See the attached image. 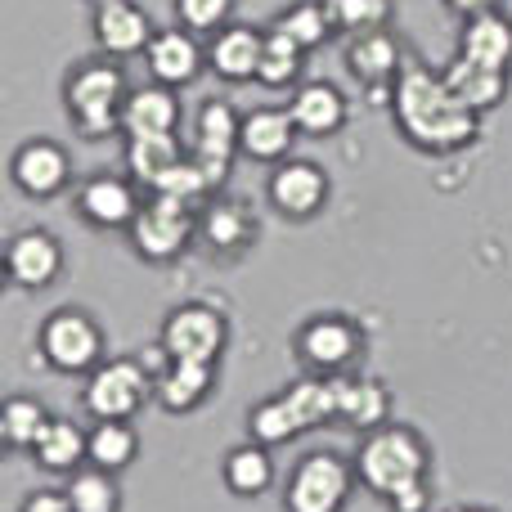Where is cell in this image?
I'll return each instance as SVG.
<instances>
[{
	"label": "cell",
	"instance_id": "6da1fadb",
	"mask_svg": "<svg viewBox=\"0 0 512 512\" xmlns=\"http://www.w3.org/2000/svg\"><path fill=\"white\" fill-rule=\"evenodd\" d=\"M387 104L400 140L423 158H454L481 140V113L454 95L441 68H427L418 59H409V68L400 72Z\"/></svg>",
	"mask_w": 512,
	"mask_h": 512
},
{
	"label": "cell",
	"instance_id": "7a4b0ae2",
	"mask_svg": "<svg viewBox=\"0 0 512 512\" xmlns=\"http://www.w3.org/2000/svg\"><path fill=\"white\" fill-rule=\"evenodd\" d=\"M351 463L360 486L373 499L391 504L405 490L427 486V477H432V445H427V436L414 423H396L391 418L378 432L360 436V450L351 454Z\"/></svg>",
	"mask_w": 512,
	"mask_h": 512
},
{
	"label": "cell",
	"instance_id": "3957f363",
	"mask_svg": "<svg viewBox=\"0 0 512 512\" xmlns=\"http://www.w3.org/2000/svg\"><path fill=\"white\" fill-rule=\"evenodd\" d=\"M126 99H131V81L122 72V59L90 54L63 72V113H68L72 131L90 144L122 135Z\"/></svg>",
	"mask_w": 512,
	"mask_h": 512
},
{
	"label": "cell",
	"instance_id": "277c9868",
	"mask_svg": "<svg viewBox=\"0 0 512 512\" xmlns=\"http://www.w3.org/2000/svg\"><path fill=\"white\" fill-rule=\"evenodd\" d=\"M328 423H337V378H319V373H301L283 391L248 409V436L270 450L301 441L306 432Z\"/></svg>",
	"mask_w": 512,
	"mask_h": 512
},
{
	"label": "cell",
	"instance_id": "5b68a950",
	"mask_svg": "<svg viewBox=\"0 0 512 512\" xmlns=\"http://www.w3.org/2000/svg\"><path fill=\"white\" fill-rule=\"evenodd\" d=\"M364 355H369L364 324L351 319L346 310H319L292 333V360H297L301 373L346 378V373H360Z\"/></svg>",
	"mask_w": 512,
	"mask_h": 512
},
{
	"label": "cell",
	"instance_id": "8992f818",
	"mask_svg": "<svg viewBox=\"0 0 512 512\" xmlns=\"http://www.w3.org/2000/svg\"><path fill=\"white\" fill-rule=\"evenodd\" d=\"M36 355L59 378H90L104 364V328L90 310L59 306L36 328Z\"/></svg>",
	"mask_w": 512,
	"mask_h": 512
},
{
	"label": "cell",
	"instance_id": "52a82bcc",
	"mask_svg": "<svg viewBox=\"0 0 512 512\" xmlns=\"http://www.w3.org/2000/svg\"><path fill=\"white\" fill-rule=\"evenodd\" d=\"M355 486V463L337 450H306L283 481V512H346Z\"/></svg>",
	"mask_w": 512,
	"mask_h": 512
},
{
	"label": "cell",
	"instance_id": "ba28073f",
	"mask_svg": "<svg viewBox=\"0 0 512 512\" xmlns=\"http://www.w3.org/2000/svg\"><path fill=\"white\" fill-rule=\"evenodd\" d=\"M230 346V319L216 301H180L158 324V351L162 360H194V364H221Z\"/></svg>",
	"mask_w": 512,
	"mask_h": 512
},
{
	"label": "cell",
	"instance_id": "9c48e42d",
	"mask_svg": "<svg viewBox=\"0 0 512 512\" xmlns=\"http://www.w3.org/2000/svg\"><path fill=\"white\" fill-rule=\"evenodd\" d=\"M153 387H158V373L140 355H113L81 382V409L90 414V423L135 418L144 405H153Z\"/></svg>",
	"mask_w": 512,
	"mask_h": 512
},
{
	"label": "cell",
	"instance_id": "30bf717a",
	"mask_svg": "<svg viewBox=\"0 0 512 512\" xmlns=\"http://www.w3.org/2000/svg\"><path fill=\"white\" fill-rule=\"evenodd\" d=\"M126 243L140 261L149 265H171L176 256L189 252V243H198V207L180 203V198L149 194L140 207V216L126 230Z\"/></svg>",
	"mask_w": 512,
	"mask_h": 512
},
{
	"label": "cell",
	"instance_id": "8fae6325",
	"mask_svg": "<svg viewBox=\"0 0 512 512\" xmlns=\"http://www.w3.org/2000/svg\"><path fill=\"white\" fill-rule=\"evenodd\" d=\"M189 158L207 171L216 189H225L234 171V158H243V113L230 99L212 95L198 104L194 113V131H189Z\"/></svg>",
	"mask_w": 512,
	"mask_h": 512
},
{
	"label": "cell",
	"instance_id": "7c38bea8",
	"mask_svg": "<svg viewBox=\"0 0 512 512\" xmlns=\"http://www.w3.org/2000/svg\"><path fill=\"white\" fill-rule=\"evenodd\" d=\"M144 198H140V185L131 176H86L81 185H72V216H77L86 230H99V234H126L131 221L140 216Z\"/></svg>",
	"mask_w": 512,
	"mask_h": 512
},
{
	"label": "cell",
	"instance_id": "4fadbf2b",
	"mask_svg": "<svg viewBox=\"0 0 512 512\" xmlns=\"http://www.w3.org/2000/svg\"><path fill=\"white\" fill-rule=\"evenodd\" d=\"M9 185L32 203H54V198L72 194V158L59 140H23L9 153Z\"/></svg>",
	"mask_w": 512,
	"mask_h": 512
},
{
	"label": "cell",
	"instance_id": "5bb4252c",
	"mask_svg": "<svg viewBox=\"0 0 512 512\" xmlns=\"http://www.w3.org/2000/svg\"><path fill=\"white\" fill-rule=\"evenodd\" d=\"M265 198H270V207L283 221L301 225V221H315L328 207L333 180H328V171L319 167L315 158H288V162H279V167H270V176H265Z\"/></svg>",
	"mask_w": 512,
	"mask_h": 512
},
{
	"label": "cell",
	"instance_id": "9a60e30c",
	"mask_svg": "<svg viewBox=\"0 0 512 512\" xmlns=\"http://www.w3.org/2000/svg\"><path fill=\"white\" fill-rule=\"evenodd\" d=\"M342 63H346V72H351V81L369 99H391L400 72L409 68V54H405V41H400L391 27H378V32L351 36Z\"/></svg>",
	"mask_w": 512,
	"mask_h": 512
},
{
	"label": "cell",
	"instance_id": "2e32d148",
	"mask_svg": "<svg viewBox=\"0 0 512 512\" xmlns=\"http://www.w3.org/2000/svg\"><path fill=\"white\" fill-rule=\"evenodd\" d=\"M90 36H95V50L108 59H135V54L144 59L158 27H153L149 9L135 0H99L90 14Z\"/></svg>",
	"mask_w": 512,
	"mask_h": 512
},
{
	"label": "cell",
	"instance_id": "e0dca14e",
	"mask_svg": "<svg viewBox=\"0 0 512 512\" xmlns=\"http://www.w3.org/2000/svg\"><path fill=\"white\" fill-rule=\"evenodd\" d=\"M144 68H149V81L158 86H171V90H185L194 86L198 77L207 72V45L198 32L189 27H158L153 45L144 50Z\"/></svg>",
	"mask_w": 512,
	"mask_h": 512
},
{
	"label": "cell",
	"instance_id": "ac0fdd59",
	"mask_svg": "<svg viewBox=\"0 0 512 512\" xmlns=\"http://www.w3.org/2000/svg\"><path fill=\"white\" fill-rule=\"evenodd\" d=\"M63 261H68L63 243L50 230H41V225L9 234V243H5V279L23 292H45L50 283H59Z\"/></svg>",
	"mask_w": 512,
	"mask_h": 512
},
{
	"label": "cell",
	"instance_id": "d6986e66",
	"mask_svg": "<svg viewBox=\"0 0 512 512\" xmlns=\"http://www.w3.org/2000/svg\"><path fill=\"white\" fill-rule=\"evenodd\" d=\"M256 234H261L256 212L225 189L198 207V243L212 256H243L256 243Z\"/></svg>",
	"mask_w": 512,
	"mask_h": 512
},
{
	"label": "cell",
	"instance_id": "ffe728a7",
	"mask_svg": "<svg viewBox=\"0 0 512 512\" xmlns=\"http://www.w3.org/2000/svg\"><path fill=\"white\" fill-rule=\"evenodd\" d=\"M216 369L221 364H194V360H167L158 369V387H153V405L167 418H189L216 396Z\"/></svg>",
	"mask_w": 512,
	"mask_h": 512
},
{
	"label": "cell",
	"instance_id": "44dd1931",
	"mask_svg": "<svg viewBox=\"0 0 512 512\" xmlns=\"http://www.w3.org/2000/svg\"><path fill=\"white\" fill-rule=\"evenodd\" d=\"M288 113L306 140H333L351 122V99L333 81H301L288 99Z\"/></svg>",
	"mask_w": 512,
	"mask_h": 512
},
{
	"label": "cell",
	"instance_id": "7402d4cb",
	"mask_svg": "<svg viewBox=\"0 0 512 512\" xmlns=\"http://www.w3.org/2000/svg\"><path fill=\"white\" fill-rule=\"evenodd\" d=\"M391 409H396V396L382 378H369V373L337 378V423L351 427L355 436H369L382 423H391Z\"/></svg>",
	"mask_w": 512,
	"mask_h": 512
},
{
	"label": "cell",
	"instance_id": "603a6c76",
	"mask_svg": "<svg viewBox=\"0 0 512 512\" xmlns=\"http://www.w3.org/2000/svg\"><path fill=\"white\" fill-rule=\"evenodd\" d=\"M261 50H265V27L230 23L216 36H207V72H216V77L230 81V86L256 81V72H261Z\"/></svg>",
	"mask_w": 512,
	"mask_h": 512
},
{
	"label": "cell",
	"instance_id": "cb8c5ba5",
	"mask_svg": "<svg viewBox=\"0 0 512 512\" xmlns=\"http://www.w3.org/2000/svg\"><path fill=\"white\" fill-rule=\"evenodd\" d=\"M297 122H292L288 108L279 104H261L243 113V158L261 162V167H279L292 158V144H297Z\"/></svg>",
	"mask_w": 512,
	"mask_h": 512
},
{
	"label": "cell",
	"instance_id": "d4e9b609",
	"mask_svg": "<svg viewBox=\"0 0 512 512\" xmlns=\"http://www.w3.org/2000/svg\"><path fill=\"white\" fill-rule=\"evenodd\" d=\"M441 72H445V81H450V90L472 108V113L486 117V113H495V108L508 104L512 72H504V68H490V63H477V59L454 54Z\"/></svg>",
	"mask_w": 512,
	"mask_h": 512
},
{
	"label": "cell",
	"instance_id": "484cf974",
	"mask_svg": "<svg viewBox=\"0 0 512 512\" xmlns=\"http://www.w3.org/2000/svg\"><path fill=\"white\" fill-rule=\"evenodd\" d=\"M180 122H185V108H180V95L171 86H135L131 99L122 108V135H180Z\"/></svg>",
	"mask_w": 512,
	"mask_h": 512
},
{
	"label": "cell",
	"instance_id": "4316f807",
	"mask_svg": "<svg viewBox=\"0 0 512 512\" xmlns=\"http://www.w3.org/2000/svg\"><path fill=\"white\" fill-rule=\"evenodd\" d=\"M454 54L512 72V18L504 14V9H486V14L459 18V41H454Z\"/></svg>",
	"mask_w": 512,
	"mask_h": 512
},
{
	"label": "cell",
	"instance_id": "83f0119b",
	"mask_svg": "<svg viewBox=\"0 0 512 512\" xmlns=\"http://www.w3.org/2000/svg\"><path fill=\"white\" fill-rule=\"evenodd\" d=\"M185 158H189V144H180V135H131L122 149L126 176H131L144 194H153Z\"/></svg>",
	"mask_w": 512,
	"mask_h": 512
},
{
	"label": "cell",
	"instance_id": "f1b7e54d",
	"mask_svg": "<svg viewBox=\"0 0 512 512\" xmlns=\"http://www.w3.org/2000/svg\"><path fill=\"white\" fill-rule=\"evenodd\" d=\"M32 463L50 477H72L77 468L90 463V427L72 423V418H50V427L41 432L32 450Z\"/></svg>",
	"mask_w": 512,
	"mask_h": 512
},
{
	"label": "cell",
	"instance_id": "f546056e",
	"mask_svg": "<svg viewBox=\"0 0 512 512\" xmlns=\"http://www.w3.org/2000/svg\"><path fill=\"white\" fill-rule=\"evenodd\" d=\"M221 481L234 499H261L265 490L274 486V454L270 445L261 441H243V445H230L221 459Z\"/></svg>",
	"mask_w": 512,
	"mask_h": 512
},
{
	"label": "cell",
	"instance_id": "4dcf8cb0",
	"mask_svg": "<svg viewBox=\"0 0 512 512\" xmlns=\"http://www.w3.org/2000/svg\"><path fill=\"white\" fill-rule=\"evenodd\" d=\"M50 418L54 414L36 396H9L5 405H0V445H5L9 454H32L41 432L50 427Z\"/></svg>",
	"mask_w": 512,
	"mask_h": 512
},
{
	"label": "cell",
	"instance_id": "1f68e13d",
	"mask_svg": "<svg viewBox=\"0 0 512 512\" xmlns=\"http://www.w3.org/2000/svg\"><path fill=\"white\" fill-rule=\"evenodd\" d=\"M140 459V432L131 418H99L90 423V463L104 472H126Z\"/></svg>",
	"mask_w": 512,
	"mask_h": 512
},
{
	"label": "cell",
	"instance_id": "d6a6232c",
	"mask_svg": "<svg viewBox=\"0 0 512 512\" xmlns=\"http://www.w3.org/2000/svg\"><path fill=\"white\" fill-rule=\"evenodd\" d=\"M301 68H306V50L292 36H283L279 27H265V50H261V81L265 90H297L301 86Z\"/></svg>",
	"mask_w": 512,
	"mask_h": 512
},
{
	"label": "cell",
	"instance_id": "836d02e7",
	"mask_svg": "<svg viewBox=\"0 0 512 512\" xmlns=\"http://www.w3.org/2000/svg\"><path fill=\"white\" fill-rule=\"evenodd\" d=\"M270 27H279L283 36H292L306 54L319 50V45H328V36H333V18H328L324 0H292V5H283L279 14L270 18Z\"/></svg>",
	"mask_w": 512,
	"mask_h": 512
},
{
	"label": "cell",
	"instance_id": "e575fe53",
	"mask_svg": "<svg viewBox=\"0 0 512 512\" xmlns=\"http://www.w3.org/2000/svg\"><path fill=\"white\" fill-rule=\"evenodd\" d=\"M68 499L77 512H122V486H117V472H104L95 463L77 468L68 477Z\"/></svg>",
	"mask_w": 512,
	"mask_h": 512
},
{
	"label": "cell",
	"instance_id": "d590c367",
	"mask_svg": "<svg viewBox=\"0 0 512 512\" xmlns=\"http://www.w3.org/2000/svg\"><path fill=\"white\" fill-rule=\"evenodd\" d=\"M324 9L333 18V32H342L346 41L364 32H378V27H391V14H396L391 0H324Z\"/></svg>",
	"mask_w": 512,
	"mask_h": 512
},
{
	"label": "cell",
	"instance_id": "8d00e7d4",
	"mask_svg": "<svg viewBox=\"0 0 512 512\" xmlns=\"http://www.w3.org/2000/svg\"><path fill=\"white\" fill-rule=\"evenodd\" d=\"M234 5H239V0H171L176 23L189 27V32H198V36H216L221 27H230Z\"/></svg>",
	"mask_w": 512,
	"mask_h": 512
},
{
	"label": "cell",
	"instance_id": "74e56055",
	"mask_svg": "<svg viewBox=\"0 0 512 512\" xmlns=\"http://www.w3.org/2000/svg\"><path fill=\"white\" fill-rule=\"evenodd\" d=\"M18 512H77V508H72L68 490H32V495H23Z\"/></svg>",
	"mask_w": 512,
	"mask_h": 512
},
{
	"label": "cell",
	"instance_id": "f35d334b",
	"mask_svg": "<svg viewBox=\"0 0 512 512\" xmlns=\"http://www.w3.org/2000/svg\"><path fill=\"white\" fill-rule=\"evenodd\" d=\"M454 18H472V14H486V9H504V0H445Z\"/></svg>",
	"mask_w": 512,
	"mask_h": 512
},
{
	"label": "cell",
	"instance_id": "ab89813d",
	"mask_svg": "<svg viewBox=\"0 0 512 512\" xmlns=\"http://www.w3.org/2000/svg\"><path fill=\"white\" fill-rule=\"evenodd\" d=\"M450 512H490V508H477V504H459V508H450Z\"/></svg>",
	"mask_w": 512,
	"mask_h": 512
},
{
	"label": "cell",
	"instance_id": "60d3db41",
	"mask_svg": "<svg viewBox=\"0 0 512 512\" xmlns=\"http://www.w3.org/2000/svg\"><path fill=\"white\" fill-rule=\"evenodd\" d=\"M90 5H99V0H90Z\"/></svg>",
	"mask_w": 512,
	"mask_h": 512
}]
</instances>
